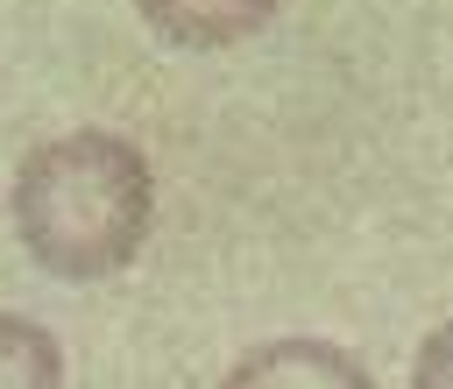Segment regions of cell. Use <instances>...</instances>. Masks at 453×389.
Masks as SVG:
<instances>
[{
	"label": "cell",
	"instance_id": "cell-1",
	"mask_svg": "<svg viewBox=\"0 0 453 389\" xmlns=\"http://www.w3.org/2000/svg\"><path fill=\"white\" fill-rule=\"evenodd\" d=\"M156 219V177L149 156L113 127H71L21 156L14 170V233L21 248L64 276L99 283L134 262Z\"/></svg>",
	"mask_w": 453,
	"mask_h": 389
},
{
	"label": "cell",
	"instance_id": "cell-2",
	"mask_svg": "<svg viewBox=\"0 0 453 389\" xmlns=\"http://www.w3.org/2000/svg\"><path fill=\"white\" fill-rule=\"evenodd\" d=\"M219 389H375V375H368L347 347H333V339L283 332V339L248 347V354L219 375Z\"/></svg>",
	"mask_w": 453,
	"mask_h": 389
},
{
	"label": "cell",
	"instance_id": "cell-3",
	"mask_svg": "<svg viewBox=\"0 0 453 389\" xmlns=\"http://www.w3.org/2000/svg\"><path fill=\"white\" fill-rule=\"evenodd\" d=\"M142 21L177 50H234L248 42L283 0H134Z\"/></svg>",
	"mask_w": 453,
	"mask_h": 389
},
{
	"label": "cell",
	"instance_id": "cell-4",
	"mask_svg": "<svg viewBox=\"0 0 453 389\" xmlns=\"http://www.w3.org/2000/svg\"><path fill=\"white\" fill-rule=\"evenodd\" d=\"M0 389H64L57 332H42L21 311H0Z\"/></svg>",
	"mask_w": 453,
	"mask_h": 389
},
{
	"label": "cell",
	"instance_id": "cell-5",
	"mask_svg": "<svg viewBox=\"0 0 453 389\" xmlns=\"http://www.w3.org/2000/svg\"><path fill=\"white\" fill-rule=\"evenodd\" d=\"M411 389H453V318L425 332V347L411 361Z\"/></svg>",
	"mask_w": 453,
	"mask_h": 389
}]
</instances>
